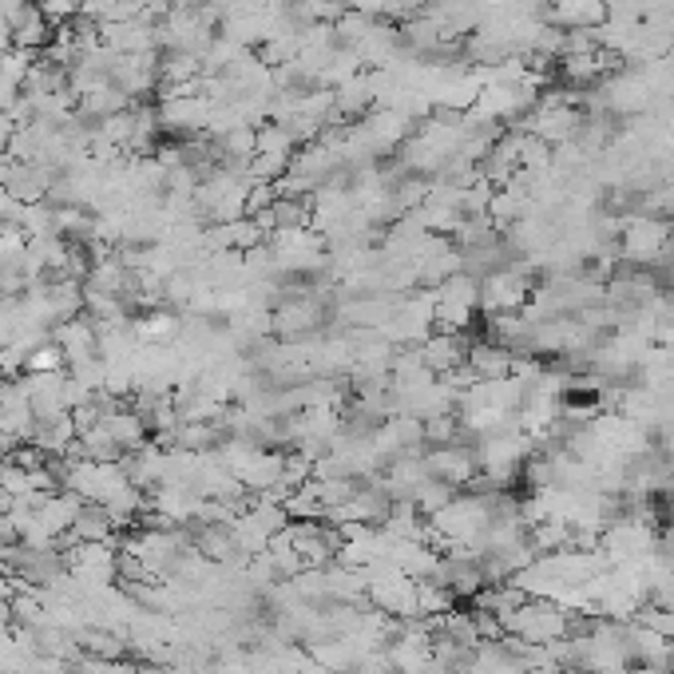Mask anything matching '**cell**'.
I'll list each match as a JSON object with an SVG mask.
<instances>
[{
	"label": "cell",
	"mask_w": 674,
	"mask_h": 674,
	"mask_svg": "<svg viewBox=\"0 0 674 674\" xmlns=\"http://www.w3.org/2000/svg\"><path fill=\"white\" fill-rule=\"evenodd\" d=\"M52 342L60 345V354H64L68 369H72V365H84V362H96L99 357V330H96V321L87 318V314L60 321V326L52 330Z\"/></svg>",
	"instance_id": "cell-5"
},
{
	"label": "cell",
	"mask_w": 674,
	"mask_h": 674,
	"mask_svg": "<svg viewBox=\"0 0 674 674\" xmlns=\"http://www.w3.org/2000/svg\"><path fill=\"white\" fill-rule=\"evenodd\" d=\"M532 289H535L532 267L512 258V262H504V267H496L493 274L481 279V310H488L493 318H500V314H524Z\"/></svg>",
	"instance_id": "cell-3"
},
{
	"label": "cell",
	"mask_w": 674,
	"mask_h": 674,
	"mask_svg": "<svg viewBox=\"0 0 674 674\" xmlns=\"http://www.w3.org/2000/svg\"><path fill=\"white\" fill-rule=\"evenodd\" d=\"M547 21L556 28H600L607 21V0H556L547 4Z\"/></svg>",
	"instance_id": "cell-6"
},
{
	"label": "cell",
	"mask_w": 674,
	"mask_h": 674,
	"mask_svg": "<svg viewBox=\"0 0 674 674\" xmlns=\"http://www.w3.org/2000/svg\"><path fill=\"white\" fill-rule=\"evenodd\" d=\"M425 469H428L433 481L457 493L461 484L472 481V472H476V452L464 449L461 440H452V445H437V449L425 457Z\"/></svg>",
	"instance_id": "cell-4"
},
{
	"label": "cell",
	"mask_w": 674,
	"mask_h": 674,
	"mask_svg": "<svg viewBox=\"0 0 674 674\" xmlns=\"http://www.w3.org/2000/svg\"><path fill=\"white\" fill-rule=\"evenodd\" d=\"M671 238H674L671 218L651 214V211H635V214H627L619 226V258L627 262V267L651 270L663 262Z\"/></svg>",
	"instance_id": "cell-1"
},
{
	"label": "cell",
	"mask_w": 674,
	"mask_h": 674,
	"mask_svg": "<svg viewBox=\"0 0 674 674\" xmlns=\"http://www.w3.org/2000/svg\"><path fill=\"white\" fill-rule=\"evenodd\" d=\"M481 310V279L461 270L445 279L440 286H433V314H437V330L464 333Z\"/></svg>",
	"instance_id": "cell-2"
}]
</instances>
